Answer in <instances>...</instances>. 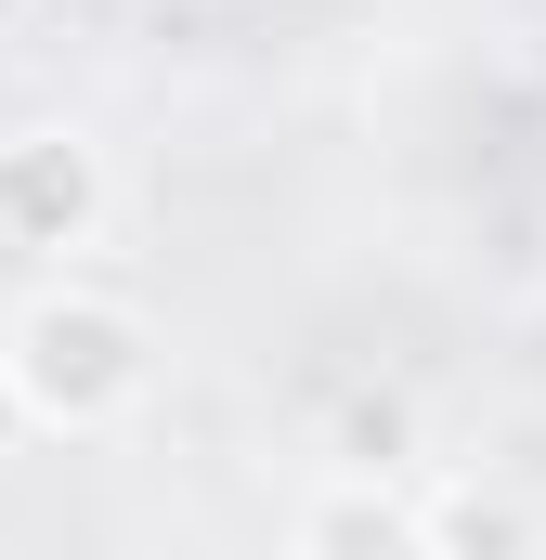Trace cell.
I'll return each instance as SVG.
<instances>
[{
  "instance_id": "cell-2",
  "label": "cell",
  "mask_w": 546,
  "mask_h": 560,
  "mask_svg": "<svg viewBox=\"0 0 546 560\" xmlns=\"http://www.w3.org/2000/svg\"><path fill=\"white\" fill-rule=\"evenodd\" d=\"M105 222H118V170L92 131H66V118L0 131V248L13 261H79Z\"/></svg>"
},
{
  "instance_id": "cell-5",
  "label": "cell",
  "mask_w": 546,
  "mask_h": 560,
  "mask_svg": "<svg viewBox=\"0 0 546 560\" xmlns=\"http://www.w3.org/2000/svg\"><path fill=\"white\" fill-rule=\"evenodd\" d=\"M521 548H534L521 495H442L429 509V560H521Z\"/></svg>"
},
{
  "instance_id": "cell-3",
  "label": "cell",
  "mask_w": 546,
  "mask_h": 560,
  "mask_svg": "<svg viewBox=\"0 0 546 560\" xmlns=\"http://www.w3.org/2000/svg\"><path fill=\"white\" fill-rule=\"evenodd\" d=\"M286 560H429V509H416L404 482L325 469V482L299 495V522H286Z\"/></svg>"
},
{
  "instance_id": "cell-6",
  "label": "cell",
  "mask_w": 546,
  "mask_h": 560,
  "mask_svg": "<svg viewBox=\"0 0 546 560\" xmlns=\"http://www.w3.org/2000/svg\"><path fill=\"white\" fill-rule=\"evenodd\" d=\"M0 39H13V0H0Z\"/></svg>"
},
{
  "instance_id": "cell-4",
  "label": "cell",
  "mask_w": 546,
  "mask_h": 560,
  "mask_svg": "<svg viewBox=\"0 0 546 560\" xmlns=\"http://www.w3.org/2000/svg\"><path fill=\"white\" fill-rule=\"evenodd\" d=\"M325 456H339L352 482H404L416 469V392H391V378H378V392H339V405H325Z\"/></svg>"
},
{
  "instance_id": "cell-1",
  "label": "cell",
  "mask_w": 546,
  "mask_h": 560,
  "mask_svg": "<svg viewBox=\"0 0 546 560\" xmlns=\"http://www.w3.org/2000/svg\"><path fill=\"white\" fill-rule=\"evenodd\" d=\"M0 392L26 430H66V443H105L156 405V326H143L118 287H26L13 326H0Z\"/></svg>"
}]
</instances>
